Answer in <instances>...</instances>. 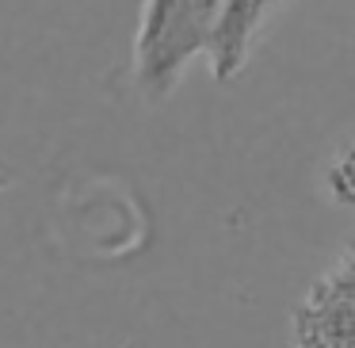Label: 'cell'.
<instances>
[{"label": "cell", "mask_w": 355, "mask_h": 348, "mask_svg": "<svg viewBox=\"0 0 355 348\" xmlns=\"http://www.w3.org/2000/svg\"><path fill=\"white\" fill-rule=\"evenodd\" d=\"M138 85L153 100L180 85L191 58L202 54L199 0H146L138 27Z\"/></svg>", "instance_id": "1"}, {"label": "cell", "mask_w": 355, "mask_h": 348, "mask_svg": "<svg viewBox=\"0 0 355 348\" xmlns=\"http://www.w3.org/2000/svg\"><path fill=\"white\" fill-rule=\"evenodd\" d=\"M294 348H355V256L340 253L291 317Z\"/></svg>", "instance_id": "2"}, {"label": "cell", "mask_w": 355, "mask_h": 348, "mask_svg": "<svg viewBox=\"0 0 355 348\" xmlns=\"http://www.w3.org/2000/svg\"><path fill=\"white\" fill-rule=\"evenodd\" d=\"M279 4L283 0H199L202 54L210 58V73L218 81L241 73Z\"/></svg>", "instance_id": "3"}]
</instances>
